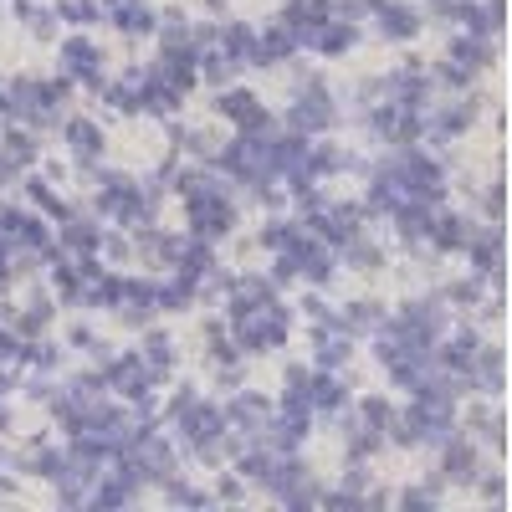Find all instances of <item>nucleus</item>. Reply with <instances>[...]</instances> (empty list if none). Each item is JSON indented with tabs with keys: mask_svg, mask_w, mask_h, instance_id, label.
<instances>
[{
	"mask_svg": "<svg viewBox=\"0 0 512 512\" xmlns=\"http://www.w3.org/2000/svg\"><path fill=\"white\" fill-rule=\"evenodd\" d=\"M420 108L415 103H400V98H384V108H374V134L379 139H395V144H410L420 134Z\"/></svg>",
	"mask_w": 512,
	"mask_h": 512,
	"instance_id": "0eeeda50",
	"label": "nucleus"
},
{
	"mask_svg": "<svg viewBox=\"0 0 512 512\" xmlns=\"http://www.w3.org/2000/svg\"><path fill=\"white\" fill-rule=\"evenodd\" d=\"M472 267L482 272V277H497L502 272V236L497 231H482V236H472Z\"/></svg>",
	"mask_w": 512,
	"mask_h": 512,
	"instance_id": "ddd939ff",
	"label": "nucleus"
},
{
	"mask_svg": "<svg viewBox=\"0 0 512 512\" xmlns=\"http://www.w3.org/2000/svg\"><path fill=\"white\" fill-rule=\"evenodd\" d=\"M297 236H303V226L277 221V226H267V231H262V246H272V251L282 256V251H292V246H297Z\"/></svg>",
	"mask_w": 512,
	"mask_h": 512,
	"instance_id": "a211bd4d",
	"label": "nucleus"
},
{
	"mask_svg": "<svg viewBox=\"0 0 512 512\" xmlns=\"http://www.w3.org/2000/svg\"><path fill=\"white\" fill-rule=\"evenodd\" d=\"M221 113H226V123L241 128V134H272V113L256 103L251 88H226L221 93Z\"/></svg>",
	"mask_w": 512,
	"mask_h": 512,
	"instance_id": "423d86ee",
	"label": "nucleus"
},
{
	"mask_svg": "<svg viewBox=\"0 0 512 512\" xmlns=\"http://www.w3.org/2000/svg\"><path fill=\"white\" fill-rule=\"evenodd\" d=\"M180 190L190 195V226H195V236H226L236 226L231 200L221 195V185L210 175H190V180H180Z\"/></svg>",
	"mask_w": 512,
	"mask_h": 512,
	"instance_id": "f03ea898",
	"label": "nucleus"
},
{
	"mask_svg": "<svg viewBox=\"0 0 512 512\" xmlns=\"http://www.w3.org/2000/svg\"><path fill=\"white\" fill-rule=\"evenodd\" d=\"M333 11H328V0H287V11H282V21L303 36V41H313V31L328 21Z\"/></svg>",
	"mask_w": 512,
	"mask_h": 512,
	"instance_id": "f8f14e48",
	"label": "nucleus"
},
{
	"mask_svg": "<svg viewBox=\"0 0 512 512\" xmlns=\"http://www.w3.org/2000/svg\"><path fill=\"white\" fill-rule=\"evenodd\" d=\"M472 113H477L472 103H451V108H441V113H436V123H431V134H436V139H456L461 128L472 123Z\"/></svg>",
	"mask_w": 512,
	"mask_h": 512,
	"instance_id": "dca6fc26",
	"label": "nucleus"
},
{
	"mask_svg": "<svg viewBox=\"0 0 512 512\" xmlns=\"http://www.w3.org/2000/svg\"><path fill=\"white\" fill-rule=\"evenodd\" d=\"M487 62H492V36L466 31V36L451 41V52H446V62H441V77L451 82V88H461V82H472Z\"/></svg>",
	"mask_w": 512,
	"mask_h": 512,
	"instance_id": "20e7f679",
	"label": "nucleus"
},
{
	"mask_svg": "<svg viewBox=\"0 0 512 512\" xmlns=\"http://www.w3.org/2000/svg\"><path fill=\"white\" fill-rule=\"evenodd\" d=\"M297 47H303V36H297L287 21H277V26H267V31H256V57H251V62L277 67V62H287Z\"/></svg>",
	"mask_w": 512,
	"mask_h": 512,
	"instance_id": "6e6552de",
	"label": "nucleus"
},
{
	"mask_svg": "<svg viewBox=\"0 0 512 512\" xmlns=\"http://www.w3.org/2000/svg\"><path fill=\"white\" fill-rule=\"evenodd\" d=\"M446 477H456V482H472V477H477V446L451 441V446H446Z\"/></svg>",
	"mask_w": 512,
	"mask_h": 512,
	"instance_id": "2eb2a0df",
	"label": "nucleus"
},
{
	"mask_svg": "<svg viewBox=\"0 0 512 512\" xmlns=\"http://www.w3.org/2000/svg\"><path fill=\"white\" fill-rule=\"evenodd\" d=\"M338 118V108H333V98H328V88L323 82H308V93L292 103V113H287V123L297 128V134H323V128Z\"/></svg>",
	"mask_w": 512,
	"mask_h": 512,
	"instance_id": "39448f33",
	"label": "nucleus"
},
{
	"mask_svg": "<svg viewBox=\"0 0 512 512\" xmlns=\"http://www.w3.org/2000/svg\"><path fill=\"white\" fill-rule=\"evenodd\" d=\"M123 26H149V11H123Z\"/></svg>",
	"mask_w": 512,
	"mask_h": 512,
	"instance_id": "aec40b11",
	"label": "nucleus"
},
{
	"mask_svg": "<svg viewBox=\"0 0 512 512\" xmlns=\"http://www.w3.org/2000/svg\"><path fill=\"white\" fill-rule=\"evenodd\" d=\"M349 395H344V384L333 379V369H313V410H338Z\"/></svg>",
	"mask_w": 512,
	"mask_h": 512,
	"instance_id": "4468645a",
	"label": "nucleus"
},
{
	"mask_svg": "<svg viewBox=\"0 0 512 512\" xmlns=\"http://www.w3.org/2000/svg\"><path fill=\"white\" fill-rule=\"evenodd\" d=\"M236 323V344L241 349H282L287 344V308L277 303V297H262V303H251L241 313H231Z\"/></svg>",
	"mask_w": 512,
	"mask_h": 512,
	"instance_id": "f257e3e1",
	"label": "nucleus"
},
{
	"mask_svg": "<svg viewBox=\"0 0 512 512\" xmlns=\"http://www.w3.org/2000/svg\"><path fill=\"white\" fill-rule=\"evenodd\" d=\"M272 415H277V405L262 400V395H236L226 405V420L241 425V431H272Z\"/></svg>",
	"mask_w": 512,
	"mask_h": 512,
	"instance_id": "1a4fd4ad",
	"label": "nucleus"
},
{
	"mask_svg": "<svg viewBox=\"0 0 512 512\" xmlns=\"http://www.w3.org/2000/svg\"><path fill=\"white\" fill-rule=\"evenodd\" d=\"M221 41H226V52H231L236 62H251V57H256V26H241V21H231V26L221 31Z\"/></svg>",
	"mask_w": 512,
	"mask_h": 512,
	"instance_id": "f3484780",
	"label": "nucleus"
},
{
	"mask_svg": "<svg viewBox=\"0 0 512 512\" xmlns=\"http://www.w3.org/2000/svg\"><path fill=\"white\" fill-rule=\"evenodd\" d=\"M354 41H359L354 21H338V16H328V21L313 31V41H308V47H318L323 57H344V52L354 47Z\"/></svg>",
	"mask_w": 512,
	"mask_h": 512,
	"instance_id": "9d476101",
	"label": "nucleus"
},
{
	"mask_svg": "<svg viewBox=\"0 0 512 512\" xmlns=\"http://www.w3.org/2000/svg\"><path fill=\"white\" fill-rule=\"evenodd\" d=\"M379 31L390 41H410L420 31V11L405 6V0H384V6H379Z\"/></svg>",
	"mask_w": 512,
	"mask_h": 512,
	"instance_id": "9b49d317",
	"label": "nucleus"
},
{
	"mask_svg": "<svg viewBox=\"0 0 512 512\" xmlns=\"http://www.w3.org/2000/svg\"><path fill=\"white\" fill-rule=\"evenodd\" d=\"M400 507H410V512H420V507H436V492H425V487H410V492L400 497Z\"/></svg>",
	"mask_w": 512,
	"mask_h": 512,
	"instance_id": "6ab92c4d",
	"label": "nucleus"
},
{
	"mask_svg": "<svg viewBox=\"0 0 512 512\" xmlns=\"http://www.w3.org/2000/svg\"><path fill=\"white\" fill-rule=\"evenodd\" d=\"M384 175H395L415 200H446V169L431 159V154H420V149H400L390 164H384Z\"/></svg>",
	"mask_w": 512,
	"mask_h": 512,
	"instance_id": "7ed1b4c3",
	"label": "nucleus"
}]
</instances>
